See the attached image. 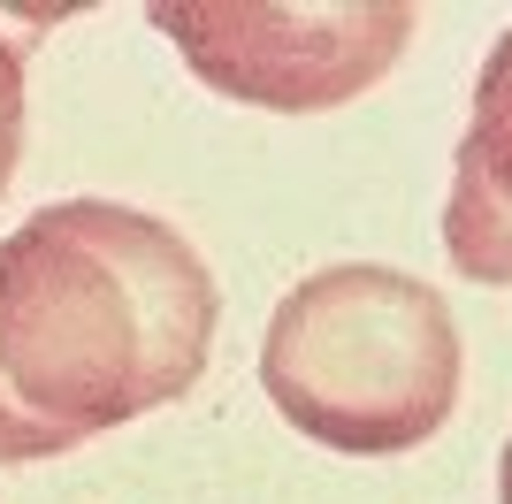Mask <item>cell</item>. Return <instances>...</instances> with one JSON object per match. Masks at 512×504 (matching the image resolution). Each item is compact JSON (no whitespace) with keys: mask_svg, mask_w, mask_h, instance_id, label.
<instances>
[{"mask_svg":"<svg viewBox=\"0 0 512 504\" xmlns=\"http://www.w3.org/2000/svg\"><path fill=\"white\" fill-rule=\"evenodd\" d=\"M214 321L207 260L161 214L54 199L0 237V405L46 459L192 398Z\"/></svg>","mask_w":512,"mask_h":504,"instance_id":"cell-1","label":"cell"},{"mask_svg":"<svg viewBox=\"0 0 512 504\" xmlns=\"http://www.w3.org/2000/svg\"><path fill=\"white\" fill-rule=\"evenodd\" d=\"M459 321L436 283L383 260H344L276 298L260 336V390L299 436L398 459L459 405Z\"/></svg>","mask_w":512,"mask_h":504,"instance_id":"cell-2","label":"cell"},{"mask_svg":"<svg viewBox=\"0 0 512 504\" xmlns=\"http://www.w3.org/2000/svg\"><path fill=\"white\" fill-rule=\"evenodd\" d=\"M406 0H237V8H153L184 69L222 100L268 115H329L383 84L413 46Z\"/></svg>","mask_w":512,"mask_h":504,"instance_id":"cell-3","label":"cell"},{"mask_svg":"<svg viewBox=\"0 0 512 504\" xmlns=\"http://www.w3.org/2000/svg\"><path fill=\"white\" fill-rule=\"evenodd\" d=\"M444 260L467 283H512V31L482 54L474 77V123L451 153L444 199Z\"/></svg>","mask_w":512,"mask_h":504,"instance_id":"cell-4","label":"cell"},{"mask_svg":"<svg viewBox=\"0 0 512 504\" xmlns=\"http://www.w3.org/2000/svg\"><path fill=\"white\" fill-rule=\"evenodd\" d=\"M16 161H23V54L0 31V199L16 184Z\"/></svg>","mask_w":512,"mask_h":504,"instance_id":"cell-5","label":"cell"},{"mask_svg":"<svg viewBox=\"0 0 512 504\" xmlns=\"http://www.w3.org/2000/svg\"><path fill=\"white\" fill-rule=\"evenodd\" d=\"M39 459H46L39 436H31V428H23L8 405H0V466H39Z\"/></svg>","mask_w":512,"mask_h":504,"instance_id":"cell-6","label":"cell"},{"mask_svg":"<svg viewBox=\"0 0 512 504\" xmlns=\"http://www.w3.org/2000/svg\"><path fill=\"white\" fill-rule=\"evenodd\" d=\"M497 504H512V436H505V459H497Z\"/></svg>","mask_w":512,"mask_h":504,"instance_id":"cell-7","label":"cell"}]
</instances>
